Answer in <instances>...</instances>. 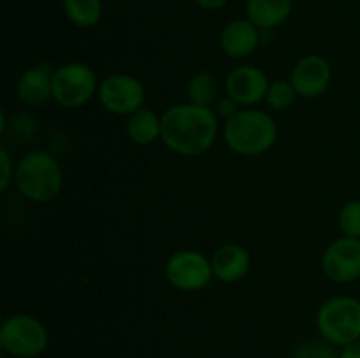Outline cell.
Here are the masks:
<instances>
[{
	"label": "cell",
	"instance_id": "cell-1",
	"mask_svg": "<svg viewBox=\"0 0 360 358\" xmlns=\"http://www.w3.org/2000/svg\"><path fill=\"white\" fill-rule=\"evenodd\" d=\"M162 142L176 154L199 157L211 150L218 135V114L192 102L162 112Z\"/></svg>",
	"mask_w": 360,
	"mask_h": 358
},
{
	"label": "cell",
	"instance_id": "cell-2",
	"mask_svg": "<svg viewBox=\"0 0 360 358\" xmlns=\"http://www.w3.org/2000/svg\"><path fill=\"white\" fill-rule=\"evenodd\" d=\"M224 137L231 151L239 157H259L278 140V125L266 111L241 109L234 118L225 121Z\"/></svg>",
	"mask_w": 360,
	"mask_h": 358
},
{
	"label": "cell",
	"instance_id": "cell-3",
	"mask_svg": "<svg viewBox=\"0 0 360 358\" xmlns=\"http://www.w3.org/2000/svg\"><path fill=\"white\" fill-rule=\"evenodd\" d=\"M14 183L25 199L37 204L51 202L63 186V172L60 161L42 150L28 151L16 164Z\"/></svg>",
	"mask_w": 360,
	"mask_h": 358
},
{
	"label": "cell",
	"instance_id": "cell-4",
	"mask_svg": "<svg viewBox=\"0 0 360 358\" xmlns=\"http://www.w3.org/2000/svg\"><path fill=\"white\" fill-rule=\"evenodd\" d=\"M316 329L333 346H347L360 339V300L338 295L323 302L316 312Z\"/></svg>",
	"mask_w": 360,
	"mask_h": 358
},
{
	"label": "cell",
	"instance_id": "cell-5",
	"mask_svg": "<svg viewBox=\"0 0 360 358\" xmlns=\"http://www.w3.org/2000/svg\"><path fill=\"white\" fill-rule=\"evenodd\" d=\"M48 330L32 314H11L0 326V347L13 358H37L48 350Z\"/></svg>",
	"mask_w": 360,
	"mask_h": 358
},
{
	"label": "cell",
	"instance_id": "cell-6",
	"mask_svg": "<svg viewBox=\"0 0 360 358\" xmlns=\"http://www.w3.org/2000/svg\"><path fill=\"white\" fill-rule=\"evenodd\" d=\"M97 74L81 62L63 63L53 76V100L65 109H79L98 93Z\"/></svg>",
	"mask_w": 360,
	"mask_h": 358
},
{
	"label": "cell",
	"instance_id": "cell-7",
	"mask_svg": "<svg viewBox=\"0 0 360 358\" xmlns=\"http://www.w3.org/2000/svg\"><path fill=\"white\" fill-rule=\"evenodd\" d=\"M98 102L108 112L116 116H130L144 107V84L130 74H111L98 84Z\"/></svg>",
	"mask_w": 360,
	"mask_h": 358
},
{
	"label": "cell",
	"instance_id": "cell-8",
	"mask_svg": "<svg viewBox=\"0 0 360 358\" xmlns=\"http://www.w3.org/2000/svg\"><path fill=\"white\" fill-rule=\"evenodd\" d=\"M169 284L179 291H199L211 283V260L195 249H179L165 263Z\"/></svg>",
	"mask_w": 360,
	"mask_h": 358
},
{
	"label": "cell",
	"instance_id": "cell-9",
	"mask_svg": "<svg viewBox=\"0 0 360 358\" xmlns=\"http://www.w3.org/2000/svg\"><path fill=\"white\" fill-rule=\"evenodd\" d=\"M322 270L333 283L348 284L360 277V239H336L327 246L322 256Z\"/></svg>",
	"mask_w": 360,
	"mask_h": 358
},
{
	"label": "cell",
	"instance_id": "cell-10",
	"mask_svg": "<svg viewBox=\"0 0 360 358\" xmlns=\"http://www.w3.org/2000/svg\"><path fill=\"white\" fill-rule=\"evenodd\" d=\"M271 81L266 72L255 65H239L229 72L225 79V90L241 107H252L266 100L267 88Z\"/></svg>",
	"mask_w": 360,
	"mask_h": 358
},
{
	"label": "cell",
	"instance_id": "cell-11",
	"mask_svg": "<svg viewBox=\"0 0 360 358\" xmlns=\"http://www.w3.org/2000/svg\"><path fill=\"white\" fill-rule=\"evenodd\" d=\"M288 79L294 84L299 97L316 98L329 88L333 69L323 56L308 55L295 63Z\"/></svg>",
	"mask_w": 360,
	"mask_h": 358
},
{
	"label": "cell",
	"instance_id": "cell-12",
	"mask_svg": "<svg viewBox=\"0 0 360 358\" xmlns=\"http://www.w3.org/2000/svg\"><path fill=\"white\" fill-rule=\"evenodd\" d=\"M260 28L255 27L248 18L232 20L221 28L220 48L229 58L241 60L255 53L260 44Z\"/></svg>",
	"mask_w": 360,
	"mask_h": 358
},
{
	"label": "cell",
	"instance_id": "cell-13",
	"mask_svg": "<svg viewBox=\"0 0 360 358\" xmlns=\"http://www.w3.org/2000/svg\"><path fill=\"white\" fill-rule=\"evenodd\" d=\"M53 76L55 69L49 63H37L20 76L16 95L27 107H39L53 98Z\"/></svg>",
	"mask_w": 360,
	"mask_h": 358
},
{
	"label": "cell",
	"instance_id": "cell-14",
	"mask_svg": "<svg viewBox=\"0 0 360 358\" xmlns=\"http://www.w3.org/2000/svg\"><path fill=\"white\" fill-rule=\"evenodd\" d=\"M210 260L213 276L227 284L241 281L252 267V256H250L248 249L241 244H234V242H229V244L214 249Z\"/></svg>",
	"mask_w": 360,
	"mask_h": 358
},
{
	"label": "cell",
	"instance_id": "cell-15",
	"mask_svg": "<svg viewBox=\"0 0 360 358\" xmlns=\"http://www.w3.org/2000/svg\"><path fill=\"white\" fill-rule=\"evenodd\" d=\"M294 0H246V18L260 30H274L290 18Z\"/></svg>",
	"mask_w": 360,
	"mask_h": 358
},
{
	"label": "cell",
	"instance_id": "cell-16",
	"mask_svg": "<svg viewBox=\"0 0 360 358\" xmlns=\"http://www.w3.org/2000/svg\"><path fill=\"white\" fill-rule=\"evenodd\" d=\"M127 135L137 146H150L162 139V116L153 109L141 107L127 119Z\"/></svg>",
	"mask_w": 360,
	"mask_h": 358
},
{
	"label": "cell",
	"instance_id": "cell-17",
	"mask_svg": "<svg viewBox=\"0 0 360 358\" xmlns=\"http://www.w3.org/2000/svg\"><path fill=\"white\" fill-rule=\"evenodd\" d=\"M65 18L79 28H91L101 23L104 14L102 0H62Z\"/></svg>",
	"mask_w": 360,
	"mask_h": 358
},
{
	"label": "cell",
	"instance_id": "cell-18",
	"mask_svg": "<svg viewBox=\"0 0 360 358\" xmlns=\"http://www.w3.org/2000/svg\"><path fill=\"white\" fill-rule=\"evenodd\" d=\"M188 102L202 107H211L218 95V83L210 72H197L190 77L186 86Z\"/></svg>",
	"mask_w": 360,
	"mask_h": 358
},
{
	"label": "cell",
	"instance_id": "cell-19",
	"mask_svg": "<svg viewBox=\"0 0 360 358\" xmlns=\"http://www.w3.org/2000/svg\"><path fill=\"white\" fill-rule=\"evenodd\" d=\"M297 97L299 95L290 79H274L271 81L269 88H267L266 102L274 111H287L292 107Z\"/></svg>",
	"mask_w": 360,
	"mask_h": 358
},
{
	"label": "cell",
	"instance_id": "cell-20",
	"mask_svg": "<svg viewBox=\"0 0 360 358\" xmlns=\"http://www.w3.org/2000/svg\"><path fill=\"white\" fill-rule=\"evenodd\" d=\"M290 358H340L336 346L327 340H302L292 351Z\"/></svg>",
	"mask_w": 360,
	"mask_h": 358
},
{
	"label": "cell",
	"instance_id": "cell-21",
	"mask_svg": "<svg viewBox=\"0 0 360 358\" xmlns=\"http://www.w3.org/2000/svg\"><path fill=\"white\" fill-rule=\"evenodd\" d=\"M338 225L347 237L360 239V200H350L341 207L338 214Z\"/></svg>",
	"mask_w": 360,
	"mask_h": 358
},
{
	"label": "cell",
	"instance_id": "cell-22",
	"mask_svg": "<svg viewBox=\"0 0 360 358\" xmlns=\"http://www.w3.org/2000/svg\"><path fill=\"white\" fill-rule=\"evenodd\" d=\"M0 168H2V174H0V190L6 192V190L9 188L11 183L14 181V174H16V167L13 165L9 151H7L6 147L0 150Z\"/></svg>",
	"mask_w": 360,
	"mask_h": 358
},
{
	"label": "cell",
	"instance_id": "cell-23",
	"mask_svg": "<svg viewBox=\"0 0 360 358\" xmlns=\"http://www.w3.org/2000/svg\"><path fill=\"white\" fill-rule=\"evenodd\" d=\"M241 111V105L238 104V102L234 100V98H231L227 95L225 98H221L220 102H218V107H217V114L220 116V118H224L225 121L231 118H234L238 112Z\"/></svg>",
	"mask_w": 360,
	"mask_h": 358
},
{
	"label": "cell",
	"instance_id": "cell-24",
	"mask_svg": "<svg viewBox=\"0 0 360 358\" xmlns=\"http://www.w3.org/2000/svg\"><path fill=\"white\" fill-rule=\"evenodd\" d=\"M340 358H360V339L341 347Z\"/></svg>",
	"mask_w": 360,
	"mask_h": 358
},
{
	"label": "cell",
	"instance_id": "cell-25",
	"mask_svg": "<svg viewBox=\"0 0 360 358\" xmlns=\"http://www.w3.org/2000/svg\"><path fill=\"white\" fill-rule=\"evenodd\" d=\"M227 2L229 0H195L197 6H200L206 11H218L227 6Z\"/></svg>",
	"mask_w": 360,
	"mask_h": 358
}]
</instances>
